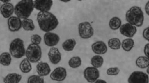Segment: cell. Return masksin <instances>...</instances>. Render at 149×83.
I'll list each match as a JSON object with an SVG mask.
<instances>
[{
    "label": "cell",
    "instance_id": "obj_10",
    "mask_svg": "<svg viewBox=\"0 0 149 83\" xmlns=\"http://www.w3.org/2000/svg\"><path fill=\"white\" fill-rule=\"evenodd\" d=\"M137 29L136 26L127 23L122 25L120 28L121 34L125 37L132 38L136 33Z\"/></svg>",
    "mask_w": 149,
    "mask_h": 83
},
{
    "label": "cell",
    "instance_id": "obj_2",
    "mask_svg": "<svg viewBox=\"0 0 149 83\" xmlns=\"http://www.w3.org/2000/svg\"><path fill=\"white\" fill-rule=\"evenodd\" d=\"M125 19L127 22L131 25L140 27L143 24L144 13L140 7L133 6L127 12Z\"/></svg>",
    "mask_w": 149,
    "mask_h": 83
},
{
    "label": "cell",
    "instance_id": "obj_29",
    "mask_svg": "<svg viewBox=\"0 0 149 83\" xmlns=\"http://www.w3.org/2000/svg\"><path fill=\"white\" fill-rule=\"evenodd\" d=\"M27 83H44V79L39 75H33L28 78Z\"/></svg>",
    "mask_w": 149,
    "mask_h": 83
},
{
    "label": "cell",
    "instance_id": "obj_7",
    "mask_svg": "<svg viewBox=\"0 0 149 83\" xmlns=\"http://www.w3.org/2000/svg\"><path fill=\"white\" fill-rule=\"evenodd\" d=\"M128 83H149L148 75L141 71L132 72L128 79Z\"/></svg>",
    "mask_w": 149,
    "mask_h": 83
},
{
    "label": "cell",
    "instance_id": "obj_16",
    "mask_svg": "<svg viewBox=\"0 0 149 83\" xmlns=\"http://www.w3.org/2000/svg\"><path fill=\"white\" fill-rule=\"evenodd\" d=\"M15 12L14 5L11 3H3L1 7V14L5 18H9Z\"/></svg>",
    "mask_w": 149,
    "mask_h": 83
},
{
    "label": "cell",
    "instance_id": "obj_34",
    "mask_svg": "<svg viewBox=\"0 0 149 83\" xmlns=\"http://www.w3.org/2000/svg\"><path fill=\"white\" fill-rule=\"evenodd\" d=\"M145 10L146 13L149 16V1L147 2L145 5Z\"/></svg>",
    "mask_w": 149,
    "mask_h": 83
},
{
    "label": "cell",
    "instance_id": "obj_6",
    "mask_svg": "<svg viewBox=\"0 0 149 83\" xmlns=\"http://www.w3.org/2000/svg\"><path fill=\"white\" fill-rule=\"evenodd\" d=\"M78 32L81 38L88 39L93 36L94 29L89 22H84L79 24Z\"/></svg>",
    "mask_w": 149,
    "mask_h": 83
},
{
    "label": "cell",
    "instance_id": "obj_22",
    "mask_svg": "<svg viewBox=\"0 0 149 83\" xmlns=\"http://www.w3.org/2000/svg\"><path fill=\"white\" fill-rule=\"evenodd\" d=\"M122 47L125 52H129L131 51L134 45V42L131 38H126L122 42Z\"/></svg>",
    "mask_w": 149,
    "mask_h": 83
},
{
    "label": "cell",
    "instance_id": "obj_3",
    "mask_svg": "<svg viewBox=\"0 0 149 83\" xmlns=\"http://www.w3.org/2000/svg\"><path fill=\"white\" fill-rule=\"evenodd\" d=\"M34 8V1L32 0H23L18 2L15 6V13L19 18H29Z\"/></svg>",
    "mask_w": 149,
    "mask_h": 83
},
{
    "label": "cell",
    "instance_id": "obj_11",
    "mask_svg": "<svg viewBox=\"0 0 149 83\" xmlns=\"http://www.w3.org/2000/svg\"><path fill=\"white\" fill-rule=\"evenodd\" d=\"M60 41L59 36L54 33L48 32L46 33L44 36L45 44L47 46L54 47L58 44Z\"/></svg>",
    "mask_w": 149,
    "mask_h": 83
},
{
    "label": "cell",
    "instance_id": "obj_31",
    "mask_svg": "<svg viewBox=\"0 0 149 83\" xmlns=\"http://www.w3.org/2000/svg\"><path fill=\"white\" fill-rule=\"evenodd\" d=\"M42 40L41 36L37 34L33 35L31 36V41L32 44L39 45V44H40Z\"/></svg>",
    "mask_w": 149,
    "mask_h": 83
},
{
    "label": "cell",
    "instance_id": "obj_39",
    "mask_svg": "<svg viewBox=\"0 0 149 83\" xmlns=\"http://www.w3.org/2000/svg\"><path fill=\"white\" fill-rule=\"evenodd\" d=\"M62 83L58 82V83Z\"/></svg>",
    "mask_w": 149,
    "mask_h": 83
},
{
    "label": "cell",
    "instance_id": "obj_23",
    "mask_svg": "<svg viewBox=\"0 0 149 83\" xmlns=\"http://www.w3.org/2000/svg\"><path fill=\"white\" fill-rule=\"evenodd\" d=\"M11 54L8 52H4L1 54L0 56V62L1 65L4 66H8L11 63Z\"/></svg>",
    "mask_w": 149,
    "mask_h": 83
},
{
    "label": "cell",
    "instance_id": "obj_28",
    "mask_svg": "<svg viewBox=\"0 0 149 83\" xmlns=\"http://www.w3.org/2000/svg\"><path fill=\"white\" fill-rule=\"evenodd\" d=\"M82 60L80 57L76 56L72 57L69 60L68 64L70 67L72 68H77L81 65Z\"/></svg>",
    "mask_w": 149,
    "mask_h": 83
},
{
    "label": "cell",
    "instance_id": "obj_8",
    "mask_svg": "<svg viewBox=\"0 0 149 83\" xmlns=\"http://www.w3.org/2000/svg\"><path fill=\"white\" fill-rule=\"evenodd\" d=\"M84 78L88 82L94 83L100 77L99 70L93 67H88L84 71Z\"/></svg>",
    "mask_w": 149,
    "mask_h": 83
},
{
    "label": "cell",
    "instance_id": "obj_38",
    "mask_svg": "<svg viewBox=\"0 0 149 83\" xmlns=\"http://www.w3.org/2000/svg\"><path fill=\"white\" fill-rule=\"evenodd\" d=\"M146 72H147L148 74L149 75V66L148 67L147 70H146Z\"/></svg>",
    "mask_w": 149,
    "mask_h": 83
},
{
    "label": "cell",
    "instance_id": "obj_9",
    "mask_svg": "<svg viewBox=\"0 0 149 83\" xmlns=\"http://www.w3.org/2000/svg\"><path fill=\"white\" fill-rule=\"evenodd\" d=\"M67 75L66 69L59 67L55 69L50 75V78L54 81L62 82L64 81Z\"/></svg>",
    "mask_w": 149,
    "mask_h": 83
},
{
    "label": "cell",
    "instance_id": "obj_12",
    "mask_svg": "<svg viewBox=\"0 0 149 83\" xmlns=\"http://www.w3.org/2000/svg\"><path fill=\"white\" fill-rule=\"evenodd\" d=\"M8 24L9 30L15 32L18 31L22 27V21L19 17L12 16L8 19Z\"/></svg>",
    "mask_w": 149,
    "mask_h": 83
},
{
    "label": "cell",
    "instance_id": "obj_27",
    "mask_svg": "<svg viewBox=\"0 0 149 83\" xmlns=\"http://www.w3.org/2000/svg\"><path fill=\"white\" fill-rule=\"evenodd\" d=\"M122 43L118 38H114L109 40L108 45L110 48L113 50H117L120 49Z\"/></svg>",
    "mask_w": 149,
    "mask_h": 83
},
{
    "label": "cell",
    "instance_id": "obj_17",
    "mask_svg": "<svg viewBox=\"0 0 149 83\" xmlns=\"http://www.w3.org/2000/svg\"><path fill=\"white\" fill-rule=\"evenodd\" d=\"M36 71L40 76H46L50 73L51 69L48 63L42 62L37 64Z\"/></svg>",
    "mask_w": 149,
    "mask_h": 83
},
{
    "label": "cell",
    "instance_id": "obj_15",
    "mask_svg": "<svg viewBox=\"0 0 149 83\" xmlns=\"http://www.w3.org/2000/svg\"><path fill=\"white\" fill-rule=\"evenodd\" d=\"M91 49L96 54L103 55L107 53L108 49L105 43L102 41H98L91 45Z\"/></svg>",
    "mask_w": 149,
    "mask_h": 83
},
{
    "label": "cell",
    "instance_id": "obj_32",
    "mask_svg": "<svg viewBox=\"0 0 149 83\" xmlns=\"http://www.w3.org/2000/svg\"><path fill=\"white\" fill-rule=\"evenodd\" d=\"M143 36L145 39L149 42V26L144 29L143 32Z\"/></svg>",
    "mask_w": 149,
    "mask_h": 83
},
{
    "label": "cell",
    "instance_id": "obj_13",
    "mask_svg": "<svg viewBox=\"0 0 149 83\" xmlns=\"http://www.w3.org/2000/svg\"><path fill=\"white\" fill-rule=\"evenodd\" d=\"M48 56L49 60L54 65L58 64L61 60V54L57 48H51L48 52Z\"/></svg>",
    "mask_w": 149,
    "mask_h": 83
},
{
    "label": "cell",
    "instance_id": "obj_37",
    "mask_svg": "<svg viewBox=\"0 0 149 83\" xmlns=\"http://www.w3.org/2000/svg\"><path fill=\"white\" fill-rule=\"evenodd\" d=\"M61 1L62 2H65V3H66V2H70V1H69V0H67V1H65V0H63V1Z\"/></svg>",
    "mask_w": 149,
    "mask_h": 83
},
{
    "label": "cell",
    "instance_id": "obj_24",
    "mask_svg": "<svg viewBox=\"0 0 149 83\" xmlns=\"http://www.w3.org/2000/svg\"><path fill=\"white\" fill-rule=\"evenodd\" d=\"M22 26L26 31H33L35 26L32 19H24L22 21Z\"/></svg>",
    "mask_w": 149,
    "mask_h": 83
},
{
    "label": "cell",
    "instance_id": "obj_25",
    "mask_svg": "<svg viewBox=\"0 0 149 83\" xmlns=\"http://www.w3.org/2000/svg\"><path fill=\"white\" fill-rule=\"evenodd\" d=\"M104 58L101 56L95 55L92 57L91 60V65L93 67L98 68L101 67L104 64Z\"/></svg>",
    "mask_w": 149,
    "mask_h": 83
},
{
    "label": "cell",
    "instance_id": "obj_5",
    "mask_svg": "<svg viewBox=\"0 0 149 83\" xmlns=\"http://www.w3.org/2000/svg\"><path fill=\"white\" fill-rule=\"evenodd\" d=\"M26 56L30 62L37 63L42 58V49L40 45L31 44L28 47L26 51Z\"/></svg>",
    "mask_w": 149,
    "mask_h": 83
},
{
    "label": "cell",
    "instance_id": "obj_14",
    "mask_svg": "<svg viewBox=\"0 0 149 83\" xmlns=\"http://www.w3.org/2000/svg\"><path fill=\"white\" fill-rule=\"evenodd\" d=\"M52 1H34V8L41 12H49L53 5Z\"/></svg>",
    "mask_w": 149,
    "mask_h": 83
},
{
    "label": "cell",
    "instance_id": "obj_20",
    "mask_svg": "<svg viewBox=\"0 0 149 83\" xmlns=\"http://www.w3.org/2000/svg\"><path fill=\"white\" fill-rule=\"evenodd\" d=\"M136 64L139 68H146L149 66V58L146 56H140L137 58Z\"/></svg>",
    "mask_w": 149,
    "mask_h": 83
},
{
    "label": "cell",
    "instance_id": "obj_33",
    "mask_svg": "<svg viewBox=\"0 0 149 83\" xmlns=\"http://www.w3.org/2000/svg\"><path fill=\"white\" fill-rule=\"evenodd\" d=\"M144 52L146 57L149 58V43L145 45L144 47Z\"/></svg>",
    "mask_w": 149,
    "mask_h": 83
},
{
    "label": "cell",
    "instance_id": "obj_18",
    "mask_svg": "<svg viewBox=\"0 0 149 83\" xmlns=\"http://www.w3.org/2000/svg\"><path fill=\"white\" fill-rule=\"evenodd\" d=\"M22 79V76L17 73H10L3 79L4 83H19Z\"/></svg>",
    "mask_w": 149,
    "mask_h": 83
},
{
    "label": "cell",
    "instance_id": "obj_19",
    "mask_svg": "<svg viewBox=\"0 0 149 83\" xmlns=\"http://www.w3.org/2000/svg\"><path fill=\"white\" fill-rule=\"evenodd\" d=\"M19 68L21 71L23 73H29L32 70V67L31 63L28 58H24L21 62L19 65Z\"/></svg>",
    "mask_w": 149,
    "mask_h": 83
},
{
    "label": "cell",
    "instance_id": "obj_35",
    "mask_svg": "<svg viewBox=\"0 0 149 83\" xmlns=\"http://www.w3.org/2000/svg\"><path fill=\"white\" fill-rule=\"evenodd\" d=\"M94 83H107L106 81L102 79H98Z\"/></svg>",
    "mask_w": 149,
    "mask_h": 83
},
{
    "label": "cell",
    "instance_id": "obj_21",
    "mask_svg": "<svg viewBox=\"0 0 149 83\" xmlns=\"http://www.w3.org/2000/svg\"><path fill=\"white\" fill-rule=\"evenodd\" d=\"M76 44V40L74 38L66 40L62 44V47L64 51L70 52L73 51Z\"/></svg>",
    "mask_w": 149,
    "mask_h": 83
},
{
    "label": "cell",
    "instance_id": "obj_1",
    "mask_svg": "<svg viewBox=\"0 0 149 83\" xmlns=\"http://www.w3.org/2000/svg\"><path fill=\"white\" fill-rule=\"evenodd\" d=\"M37 21L41 30L46 33L54 30L59 24L56 16L49 12L40 11Z\"/></svg>",
    "mask_w": 149,
    "mask_h": 83
},
{
    "label": "cell",
    "instance_id": "obj_36",
    "mask_svg": "<svg viewBox=\"0 0 149 83\" xmlns=\"http://www.w3.org/2000/svg\"><path fill=\"white\" fill-rule=\"evenodd\" d=\"M1 2H3L4 3H10V1H3V0H1Z\"/></svg>",
    "mask_w": 149,
    "mask_h": 83
},
{
    "label": "cell",
    "instance_id": "obj_26",
    "mask_svg": "<svg viewBox=\"0 0 149 83\" xmlns=\"http://www.w3.org/2000/svg\"><path fill=\"white\" fill-rule=\"evenodd\" d=\"M122 24L121 20L118 17H113L110 20L109 25L112 30H118L121 27Z\"/></svg>",
    "mask_w": 149,
    "mask_h": 83
},
{
    "label": "cell",
    "instance_id": "obj_4",
    "mask_svg": "<svg viewBox=\"0 0 149 83\" xmlns=\"http://www.w3.org/2000/svg\"><path fill=\"white\" fill-rule=\"evenodd\" d=\"M26 51L24 42L20 38H15L10 43L9 52L14 58H22L26 54Z\"/></svg>",
    "mask_w": 149,
    "mask_h": 83
},
{
    "label": "cell",
    "instance_id": "obj_30",
    "mask_svg": "<svg viewBox=\"0 0 149 83\" xmlns=\"http://www.w3.org/2000/svg\"><path fill=\"white\" fill-rule=\"evenodd\" d=\"M120 70L117 67L109 68L107 71L108 75L111 76L117 75L119 74Z\"/></svg>",
    "mask_w": 149,
    "mask_h": 83
}]
</instances>
